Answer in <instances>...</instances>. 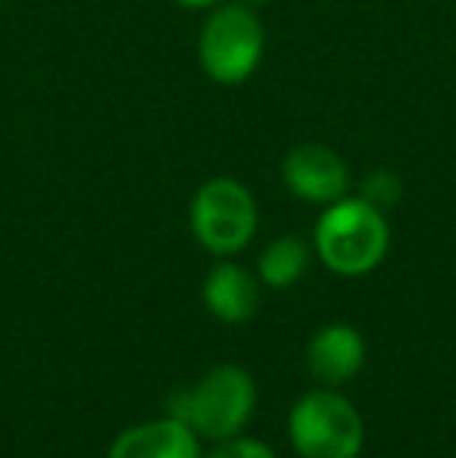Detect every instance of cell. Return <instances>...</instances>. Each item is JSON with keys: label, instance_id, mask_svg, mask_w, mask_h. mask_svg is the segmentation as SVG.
I'll return each instance as SVG.
<instances>
[{"label": "cell", "instance_id": "1", "mask_svg": "<svg viewBox=\"0 0 456 458\" xmlns=\"http://www.w3.org/2000/svg\"><path fill=\"white\" fill-rule=\"evenodd\" d=\"M391 243L384 212L363 197H341L329 203L316 225V253L335 275L359 277L378 268Z\"/></svg>", "mask_w": 456, "mask_h": 458}, {"label": "cell", "instance_id": "2", "mask_svg": "<svg viewBox=\"0 0 456 458\" xmlns=\"http://www.w3.org/2000/svg\"><path fill=\"white\" fill-rule=\"evenodd\" d=\"M256 405V384L244 368L219 365L194 386L169 396V418L185 421L197 437L231 440Z\"/></svg>", "mask_w": 456, "mask_h": 458}, {"label": "cell", "instance_id": "3", "mask_svg": "<svg viewBox=\"0 0 456 458\" xmlns=\"http://www.w3.org/2000/svg\"><path fill=\"white\" fill-rule=\"evenodd\" d=\"M288 434L300 458H357L366 440L357 405L335 390L300 396L288 418Z\"/></svg>", "mask_w": 456, "mask_h": 458}, {"label": "cell", "instance_id": "4", "mask_svg": "<svg viewBox=\"0 0 456 458\" xmlns=\"http://www.w3.org/2000/svg\"><path fill=\"white\" fill-rule=\"evenodd\" d=\"M262 22L247 4L216 6L201 31V66L216 85H244L262 60Z\"/></svg>", "mask_w": 456, "mask_h": 458}, {"label": "cell", "instance_id": "5", "mask_svg": "<svg viewBox=\"0 0 456 458\" xmlns=\"http://www.w3.org/2000/svg\"><path fill=\"white\" fill-rule=\"evenodd\" d=\"M191 231L197 243L216 256H231L250 243L256 231V199L235 178H213L191 199Z\"/></svg>", "mask_w": 456, "mask_h": 458}, {"label": "cell", "instance_id": "6", "mask_svg": "<svg viewBox=\"0 0 456 458\" xmlns=\"http://www.w3.org/2000/svg\"><path fill=\"white\" fill-rule=\"evenodd\" d=\"M281 178L294 197L306 203H335L350 191V172L335 150L323 144H300L281 163Z\"/></svg>", "mask_w": 456, "mask_h": 458}, {"label": "cell", "instance_id": "7", "mask_svg": "<svg viewBox=\"0 0 456 458\" xmlns=\"http://www.w3.org/2000/svg\"><path fill=\"white\" fill-rule=\"evenodd\" d=\"M110 458H201V440L178 418L134 424L110 446Z\"/></svg>", "mask_w": 456, "mask_h": 458}, {"label": "cell", "instance_id": "8", "mask_svg": "<svg viewBox=\"0 0 456 458\" xmlns=\"http://www.w3.org/2000/svg\"><path fill=\"white\" fill-rule=\"evenodd\" d=\"M366 362V344L363 334L353 331L350 325H325L313 334L306 346V365L316 380L329 386H338L359 374Z\"/></svg>", "mask_w": 456, "mask_h": 458}, {"label": "cell", "instance_id": "9", "mask_svg": "<svg viewBox=\"0 0 456 458\" xmlns=\"http://www.w3.org/2000/svg\"><path fill=\"white\" fill-rule=\"evenodd\" d=\"M203 302L219 321L241 325V321L254 318L256 306H260V290L247 268L235 266V262H219L210 268L207 281H203Z\"/></svg>", "mask_w": 456, "mask_h": 458}, {"label": "cell", "instance_id": "10", "mask_svg": "<svg viewBox=\"0 0 456 458\" xmlns=\"http://www.w3.org/2000/svg\"><path fill=\"white\" fill-rule=\"evenodd\" d=\"M310 266V250L300 237H279L260 256V277L269 287H291Z\"/></svg>", "mask_w": 456, "mask_h": 458}, {"label": "cell", "instance_id": "11", "mask_svg": "<svg viewBox=\"0 0 456 458\" xmlns=\"http://www.w3.org/2000/svg\"><path fill=\"white\" fill-rule=\"evenodd\" d=\"M400 191L403 187L397 182V175H391V172H372L363 182V193H359V197L384 212L388 206H394L397 199H400Z\"/></svg>", "mask_w": 456, "mask_h": 458}, {"label": "cell", "instance_id": "12", "mask_svg": "<svg viewBox=\"0 0 456 458\" xmlns=\"http://www.w3.org/2000/svg\"><path fill=\"white\" fill-rule=\"evenodd\" d=\"M207 458H275V453L260 440H226Z\"/></svg>", "mask_w": 456, "mask_h": 458}, {"label": "cell", "instance_id": "13", "mask_svg": "<svg viewBox=\"0 0 456 458\" xmlns=\"http://www.w3.org/2000/svg\"><path fill=\"white\" fill-rule=\"evenodd\" d=\"M176 4L188 6V10H203V6H216L219 0H176Z\"/></svg>", "mask_w": 456, "mask_h": 458}, {"label": "cell", "instance_id": "14", "mask_svg": "<svg viewBox=\"0 0 456 458\" xmlns=\"http://www.w3.org/2000/svg\"><path fill=\"white\" fill-rule=\"evenodd\" d=\"M241 4H247V6H266L269 0H241Z\"/></svg>", "mask_w": 456, "mask_h": 458}]
</instances>
